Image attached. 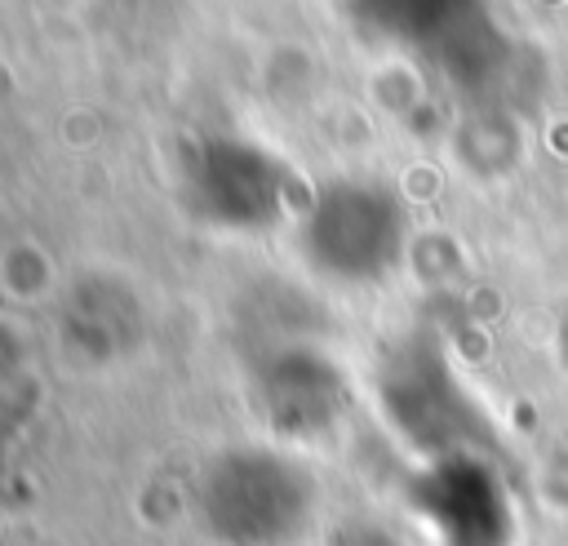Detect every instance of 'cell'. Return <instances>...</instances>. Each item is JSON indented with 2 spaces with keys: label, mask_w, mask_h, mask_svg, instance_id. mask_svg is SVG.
Wrapping results in <instances>:
<instances>
[{
  "label": "cell",
  "mask_w": 568,
  "mask_h": 546,
  "mask_svg": "<svg viewBox=\"0 0 568 546\" xmlns=\"http://www.w3.org/2000/svg\"><path fill=\"white\" fill-rule=\"evenodd\" d=\"M328 240H333L328 253H333L337 271H346V275H377L399 253L404 218H399L395 200H386L377 191H355L328 218Z\"/></svg>",
  "instance_id": "obj_2"
},
{
  "label": "cell",
  "mask_w": 568,
  "mask_h": 546,
  "mask_svg": "<svg viewBox=\"0 0 568 546\" xmlns=\"http://www.w3.org/2000/svg\"><path fill=\"white\" fill-rule=\"evenodd\" d=\"M559 360H564V368H568V315H564V324H559Z\"/></svg>",
  "instance_id": "obj_3"
},
{
  "label": "cell",
  "mask_w": 568,
  "mask_h": 546,
  "mask_svg": "<svg viewBox=\"0 0 568 546\" xmlns=\"http://www.w3.org/2000/svg\"><path fill=\"white\" fill-rule=\"evenodd\" d=\"M417 510L430 524L439 546H515L519 542L515 493L479 448L435 457V471L417 493Z\"/></svg>",
  "instance_id": "obj_1"
}]
</instances>
